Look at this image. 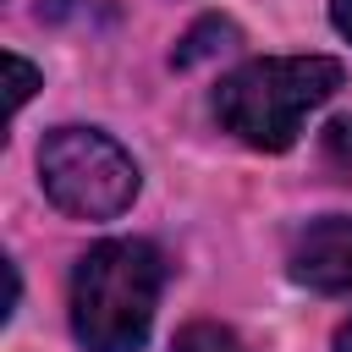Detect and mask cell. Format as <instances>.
Here are the masks:
<instances>
[{
    "label": "cell",
    "instance_id": "obj_1",
    "mask_svg": "<svg viewBox=\"0 0 352 352\" xmlns=\"http://www.w3.org/2000/svg\"><path fill=\"white\" fill-rule=\"evenodd\" d=\"M165 292V258L143 236L94 242L72 270V330L88 352H143Z\"/></svg>",
    "mask_w": 352,
    "mask_h": 352
},
{
    "label": "cell",
    "instance_id": "obj_2",
    "mask_svg": "<svg viewBox=\"0 0 352 352\" xmlns=\"http://www.w3.org/2000/svg\"><path fill=\"white\" fill-rule=\"evenodd\" d=\"M336 88H341V60H330V55H264V60H248L231 77H220L214 121L236 143H248L258 154H280L297 143L302 116L319 110Z\"/></svg>",
    "mask_w": 352,
    "mask_h": 352
},
{
    "label": "cell",
    "instance_id": "obj_3",
    "mask_svg": "<svg viewBox=\"0 0 352 352\" xmlns=\"http://www.w3.org/2000/svg\"><path fill=\"white\" fill-rule=\"evenodd\" d=\"M44 198L72 220H116L138 198L132 154L99 126H55L38 143Z\"/></svg>",
    "mask_w": 352,
    "mask_h": 352
},
{
    "label": "cell",
    "instance_id": "obj_4",
    "mask_svg": "<svg viewBox=\"0 0 352 352\" xmlns=\"http://www.w3.org/2000/svg\"><path fill=\"white\" fill-rule=\"evenodd\" d=\"M286 264H292V280L308 292H352V214L308 220Z\"/></svg>",
    "mask_w": 352,
    "mask_h": 352
},
{
    "label": "cell",
    "instance_id": "obj_5",
    "mask_svg": "<svg viewBox=\"0 0 352 352\" xmlns=\"http://www.w3.org/2000/svg\"><path fill=\"white\" fill-rule=\"evenodd\" d=\"M231 44H236V22H226V16H204V22H192V28L182 33V44H176V55H170V66H198V60H209V55L231 50Z\"/></svg>",
    "mask_w": 352,
    "mask_h": 352
},
{
    "label": "cell",
    "instance_id": "obj_6",
    "mask_svg": "<svg viewBox=\"0 0 352 352\" xmlns=\"http://www.w3.org/2000/svg\"><path fill=\"white\" fill-rule=\"evenodd\" d=\"M170 352H242V341H236L226 324H209V319H198V324H182V330H176Z\"/></svg>",
    "mask_w": 352,
    "mask_h": 352
},
{
    "label": "cell",
    "instance_id": "obj_7",
    "mask_svg": "<svg viewBox=\"0 0 352 352\" xmlns=\"http://www.w3.org/2000/svg\"><path fill=\"white\" fill-rule=\"evenodd\" d=\"M319 154H324V165H330L341 182H352V116H336V121L324 126Z\"/></svg>",
    "mask_w": 352,
    "mask_h": 352
},
{
    "label": "cell",
    "instance_id": "obj_8",
    "mask_svg": "<svg viewBox=\"0 0 352 352\" xmlns=\"http://www.w3.org/2000/svg\"><path fill=\"white\" fill-rule=\"evenodd\" d=\"M6 77H11V110H22V104L33 99V88H38V72H33L22 55H6Z\"/></svg>",
    "mask_w": 352,
    "mask_h": 352
},
{
    "label": "cell",
    "instance_id": "obj_9",
    "mask_svg": "<svg viewBox=\"0 0 352 352\" xmlns=\"http://www.w3.org/2000/svg\"><path fill=\"white\" fill-rule=\"evenodd\" d=\"M330 22L341 38H352V0H330Z\"/></svg>",
    "mask_w": 352,
    "mask_h": 352
},
{
    "label": "cell",
    "instance_id": "obj_10",
    "mask_svg": "<svg viewBox=\"0 0 352 352\" xmlns=\"http://www.w3.org/2000/svg\"><path fill=\"white\" fill-rule=\"evenodd\" d=\"M336 352H352V319H346V324L336 330Z\"/></svg>",
    "mask_w": 352,
    "mask_h": 352
}]
</instances>
